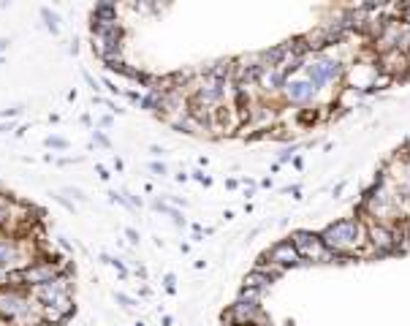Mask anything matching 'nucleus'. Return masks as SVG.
<instances>
[{
    "instance_id": "obj_6",
    "label": "nucleus",
    "mask_w": 410,
    "mask_h": 326,
    "mask_svg": "<svg viewBox=\"0 0 410 326\" xmlns=\"http://www.w3.org/2000/svg\"><path fill=\"white\" fill-rule=\"evenodd\" d=\"M280 101H283L285 106L296 109V112H307V109L318 101V93H316V88L307 82L305 74H294V77H288V82H285V88H283V93H280Z\"/></svg>"
},
{
    "instance_id": "obj_14",
    "label": "nucleus",
    "mask_w": 410,
    "mask_h": 326,
    "mask_svg": "<svg viewBox=\"0 0 410 326\" xmlns=\"http://www.w3.org/2000/svg\"><path fill=\"white\" fill-rule=\"evenodd\" d=\"M49 196H52V198H54V201H57L60 207H65L68 212H76V210H79V207H76V201H71V198H68L65 193H60V190H52Z\"/></svg>"
},
{
    "instance_id": "obj_8",
    "label": "nucleus",
    "mask_w": 410,
    "mask_h": 326,
    "mask_svg": "<svg viewBox=\"0 0 410 326\" xmlns=\"http://www.w3.org/2000/svg\"><path fill=\"white\" fill-rule=\"evenodd\" d=\"M258 264L274 267L280 275H283L285 269H294V267H307V264L299 258V253H296V247H294V242H291V239H280V242H274L272 247L261 256V261H258Z\"/></svg>"
},
{
    "instance_id": "obj_27",
    "label": "nucleus",
    "mask_w": 410,
    "mask_h": 326,
    "mask_svg": "<svg viewBox=\"0 0 410 326\" xmlns=\"http://www.w3.org/2000/svg\"><path fill=\"white\" fill-rule=\"evenodd\" d=\"M8 131H14V123H0V134H8Z\"/></svg>"
},
{
    "instance_id": "obj_10",
    "label": "nucleus",
    "mask_w": 410,
    "mask_h": 326,
    "mask_svg": "<svg viewBox=\"0 0 410 326\" xmlns=\"http://www.w3.org/2000/svg\"><path fill=\"white\" fill-rule=\"evenodd\" d=\"M39 17H41V22H44V28L52 33V36H57L60 33V28H63V17L52 8V6H41V11H39Z\"/></svg>"
},
{
    "instance_id": "obj_22",
    "label": "nucleus",
    "mask_w": 410,
    "mask_h": 326,
    "mask_svg": "<svg viewBox=\"0 0 410 326\" xmlns=\"http://www.w3.org/2000/svg\"><path fill=\"white\" fill-rule=\"evenodd\" d=\"M11 47V39H0V65L6 63V52Z\"/></svg>"
},
{
    "instance_id": "obj_5",
    "label": "nucleus",
    "mask_w": 410,
    "mask_h": 326,
    "mask_svg": "<svg viewBox=\"0 0 410 326\" xmlns=\"http://www.w3.org/2000/svg\"><path fill=\"white\" fill-rule=\"evenodd\" d=\"M33 258H36V253L25 245V239H17V236H8V234H0V267H3L8 275H11V272L25 269Z\"/></svg>"
},
{
    "instance_id": "obj_24",
    "label": "nucleus",
    "mask_w": 410,
    "mask_h": 326,
    "mask_svg": "<svg viewBox=\"0 0 410 326\" xmlns=\"http://www.w3.org/2000/svg\"><path fill=\"white\" fill-rule=\"evenodd\" d=\"M125 239H128L131 245H139V232L136 229H125Z\"/></svg>"
},
{
    "instance_id": "obj_23",
    "label": "nucleus",
    "mask_w": 410,
    "mask_h": 326,
    "mask_svg": "<svg viewBox=\"0 0 410 326\" xmlns=\"http://www.w3.org/2000/svg\"><path fill=\"white\" fill-rule=\"evenodd\" d=\"M101 85H103V88H106V90H109V93H120V88H117V85H114V82H112V79H106V77H103V82H101Z\"/></svg>"
},
{
    "instance_id": "obj_25",
    "label": "nucleus",
    "mask_w": 410,
    "mask_h": 326,
    "mask_svg": "<svg viewBox=\"0 0 410 326\" xmlns=\"http://www.w3.org/2000/svg\"><path fill=\"white\" fill-rule=\"evenodd\" d=\"M150 152H152L155 158H163V155H166V150H163L161 144H150Z\"/></svg>"
},
{
    "instance_id": "obj_29",
    "label": "nucleus",
    "mask_w": 410,
    "mask_h": 326,
    "mask_svg": "<svg viewBox=\"0 0 410 326\" xmlns=\"http://www.w3.org/2000/svg\"><path fill=\"white\" fill-rule=\"evenodd\" d=\"M98 177H101V180H109V172H106L103 166H98Z\"/></svg>"
},
{
    "instance_id": "obj_12",
    "label": "nucleus",
    "mask_w": 410,
    "mask_h": 326,
    "mask_svg": "<svg viewBox=\"0 0 410 326\" xmlns=\"http://www.w3.org/2000/svg\"><path fill=\"white\" fill-rule=\"evenodd\" d=\"M25 114V103H14V106H8V109H0V120L3 123H14L17 117H22Z\"/></svg>"
},
{
    "instance_id": "obj_3",
    "label": "nucleus",
    "mask_w": 410,
    "mask_h": 326,
    "mask_svg": "<svg viewBox=\"0 0 410 326\" xmlns=\"http://www.w3.org/2000/svg\"><path fill=\"white\" fill-rule=\"evenodd\" d=\"M0 318L11 326H36L41 321V307L28 288L3 285L0 288Z\"/></svg>"
},
{
    "instance_id": "obj_4",
    "label": "nucleus",
    "mask_w": 410,
    "mask_h": 326,
    "mask_svg": "<svg viewBox=\"0 0 410 326\" xmlns=\"http://www.w3.org/2000/svg\"><path fill=\"white\" fill-rule=\"evenodd\" d=\"M299 253V258L313 267V264H345V258L334 256L331 250H326L323 239H320V232H313V229H296V232L288 236Z\"/></svg>"
},
{
    "instance_id": "obj_1",
    "label": "nucleus",
    "mask_w": 410,
    "mask_h": 326,
    "mask_svg": "<svg viewBox=\"0 0 410 326\" xmlns=\"http://www.w3.org/2000/svg\"><path fill=\"white\" fill-rule=\"evenodd\" d=\"M320 239H323L326 250H331L334 256H340L345 261L365 258L367 250H369V245H367V221L362 215L331 221L326 229H320Z\"/></svg>"
},
{
    "instance_id": "obj_9",
    "label": "nucleus",
    "mask_w": 410,
    "mask_h": 326,
    "mask_svg": "<svg viewBox=\"0 0 410 326\" xmlns=\"http://www.w3.org/2000/svg\"><path fill=\"white\" fill-rule=\"evenodd\" d=\"M117 6L114 3H95L90 11V25H106V22H117Z\"/></svg>"
},
{
    "instance_id": "obj_28",
    "label": "nucleus",
    "mask_w": 410,
    "mask_h": 326,
    "mask_svg": "<svg viewBox=\"0 0 410 326\" xmlns=\"http://www.w3.org/2000/svg\"><path fill=\"white\" fill-rule=\"evenodd\" d=\"M6 283H8V272H6V269H3V267H0V288H3V285H6Z\"/></svg>"
},
{
    "instance_id": "obj_15",
    "label": "nucleus",
    "mask_w": 410,
    "mask_h": 326,
    "mask_svg": "<svg viewBox=\"0 0 410 326\" xmlns=\"http://www.w3.org/2000/svg\"><path fill=\"white\" fill-rule=\"evenodd\" d=\"M92 147H101V150H112V139L103 134V131H92Z\"/></svg>"
},
{
    "instance_id": "obj_16",
    "label": "nucleus",
    "mask_w": 410,
    "mask_h": 326,
    "mask_svg": "<svg viewBox=\"0 0 410 326\" xmlns=\"http://www.w3.org/2000/svg\"><path fill=\"white\" fill-rule=\"evenodd\" d=\"M166 215H169V218L174 221V226H177V229H185V226H187V223H185V215H183V212H180V210H174L172 204H169V210H166Z\"/></svg>"
},
{
    "instance_id": "obj_21",
    "label": "nucleus",
    "mask_w": 410,
    "mask_h": 326,
    "mask_svg": "<svg viewBox=\"0 0 410 326\" xmlns=\"http://www.w3.org/2000/svg\"><path fill=\"white\" fill-rule=\"evenodd\" d=\"M82 77H85V82L90 85V88H92V90H95V93H98V90H103V88H101V82H98V79H95L92 74H88V71H82Z\"/></svg>"
},
{
    "instance_id": "obj_7",
    "label": "nucleus",
    "mask_w": 410,
    "mask_h": 326,
    "mask_svg": "<svg viewBox=\"0 0 410 326\" xmlns=\"http://www.w3.org/2000/svg\"><path fill=\"white\" fill-rule=\"evenodd\" d=\"M367 256L397 253V223H367Z\"/></svg>"
},
{
    "instance_id": "obj_18",
    "label": "nucleus",
    "mask_w": 410,
    "mask_h": 326,
    "mask_svg": "<svg viewBox=\"0 0 410 326\" xmlns=\"http://www.w3.org/2000/svg\"><path fill=\"white\" fill-rule=\"evenodd\" d=\"M294 155H296V147H285V150L280 152V158H277V166H283V163L294 161Z\"/></svg>"
},
{
    "instance_id": "obj_17",
    "label": "nucleus",
    "mask_w": 410,
    "mask_h": 326,
    "mask_svg": "<svg viewBox=\"0 0 410 326\" xmlns=\"http://www.w3.org/2000/svg\"><path fill=\"white\" fill-rule=\"evenodd\" d=\"M114 299H117V302H120V305H123L125 310H134V307H136V305H139V302H136V299H134V296H125L123 291H117V294H114Z\"/></svg>"
},
{
    "instance_id": "obj_19",
    "label": "nucleus",
    "mask_w": 410,
    "mask_h": 326,
    "mask_svg": "<svg viewBox=\"0 0 410 326\" xmlns=\"http://www.w3.org/2000/svg\"><path fill=\"white\" fill-rule=\"evenodd\" d=\"M150 172H152V174H158V177H166V172H169V169H166V163L152 161V163H150Z\"/></svg>"
},
{
    "instance_id": "obj_20",
    "label": "nucleus",
    "mask_w": 410,
    "mask_h": 326,
    "mask_svg": "<svg viewBox=\"0 0 410 326\" xmlns=\"http://www.w3.org/2000/svg\"><path fill=\"white\" fill-rule=\"evenodd\" d=\"M112 125H114V114H103V117L98 120V125H95V128H98V131H103V128H112Z\"/></svg>"
},
{
    "instance_id": "obj_11",
    "label": "nucleus",
    "mask_w": 410,
    "mask_h": 326,
    "mask_svg": "<svg viewBox=\"0 0 410 326\" xmlns=\"http://www.w3.org/2000/svg\"><path fill=\"white\" fill-rule=\"evenodd\" d=\"M44 147L46 150H57V152H68L71 150V141L65 139V136H46Z\"/></svg>"
},
{
    "instance_id": "obj_2",
    "label": "nucleus",
    "mask_w": 410,
    "mask_h": 326,
    "mask_svg": "<svg viewBox=\"0 0 410 326\" xmlns=\"http://www.w3.org/2000/svg\"><path fill=\"white\" fill-rule=\"evenodd\" d=\"M348 65H351V60L342 57V54H337V52L331 49V52H323V54H313V57L305 63L302 74L307 77V82L316 88V93H318L320 98L323 93L334 90L337 85L345 82Z\"/></svg>"
},
{
    "instance_id": "obj_13",
    "label": "nucleus",
    "mask_w": 410,
    "mask_h": 326,
    "mask_svg": "<svg viewBox=\"0 0 410 326\" xmlns=\"http://www.w3.org/2000/svg\"><path fill=\"white\" fill-rule=\"evenodd\" d=\"M60 193H65L71 201H76V204H88V196H85V190L76 185H63V190Z\"/></svg>"
},
{
    "instance_id": "obj_26",
    "label": "nucleus",
    "mask_w": 410,
    "mask_h": 326,
    "mask_svg": "<svg viewBox=\"0 0 410 326\" xmlns=\"http://www.w3.org/2000/svg\"><path fill=\"white\" fill-rule=\"evenodd\" d=\"M79 161H82V158H57L54 163H57V166H71V163H79Z\"/></svg>"
}]
</instances>
